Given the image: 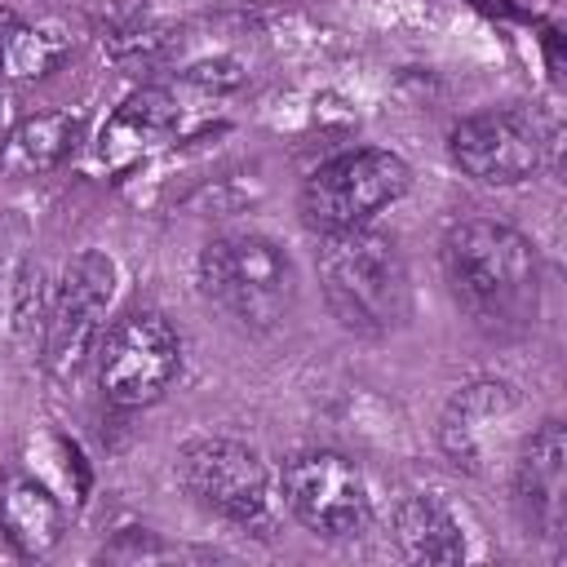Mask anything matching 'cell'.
Instances as JSON below:
<instances>
[{"mask_svg":"<svg viewBox=\"0 0 567 567\" xmlns=\"http://www.w3.org/2000/svg\"><path fill=\"white\" fill-rule=\"evenodd\" d=\"M443 279L483 332H527L540 315V257L532 239L505 221H456L443 239Z\"/></svg>","mask_w":567,"mask_h":567,"instance_id":"cell-1","label":"cell"},{"mask_svg":"<svg viewBox=\"0 0 567 567\" xmlns=\"http://www.w3.org/2000/svg\"><path fill=\"white\" fill-rule=\"evenodd\" d=\"M319 288L341 328L359 337L394 332L412 310V279L399 244L372 226L328 230L315 252Z\"/></svg>","mask_w":567,"mask_h":567,"instance_id":"cell-2","label":"cell"},{"mask_svg":"<svg viewBox=\"0 0 567 567\" xmlns=\"http://www.w3.org/2000/svg\"><path fill=\"white\" fill-rule=\"evenodd\" d=\"M195 284L208 306L230 315L239 328H279L297 297L292 257L266 235H221L199 248Z\"/></svg>","mask_w":567,"mask_h":567,"instance_id":"cell-3","label":"cell"},{"mask_svg":"<svg viewBox=\"0 0 567 567\" xmlns=\"http://www.w3.org/2000/svg\"><path fill=\"white\" fill-rule=\"evenodd\" d=\"M408 186H412V168L403 155L381 146H354L323 159L301 182V217L319 235L368 226L381 208L403 199Z\"/></svg>","mask_w":567,"mask_h":567,"instance_id":"cell-4","label":"cell"},{"mask_svg":"<svg viewBox=\"0 0 567 567\" xmlns=\"http://www.w3.org/2000/svg\"><path fill=\"white\" fill-rule=\"evenodd\" d=\"M97 385L115 408H151L182 372V337L159 310H128L97 341Z\"/></svg>","mask_w":567,"mask_h":567,"instance_id":"cell-5","label":"cell"},{"mask_svg":"<svg viewBox=\"0 0 567 567\" xmlns=\"http://www.w3.org/2000/svg\"><path fill=\"white\" fill-rule=\"evenodd\" d=\"M120 270L102 248H84L66 261L58 292L49 301V328H44V363L58 381L75 377L93 354L106 332V310L115 301Z\"/></svg>","mask_w":567,"mask_h":567,"instance_id":"cell-6","label":"cell"},{"mask_svg":"<svg viewBox=\"0 0 567 567\" xmlns=\"http://www.w3.org/2000/svg\"><path fill=\"white\" fill-rule=\"evenodd\" d=\"M177 483L182 492L239 527H266L270 523V470L266 461L239 443V439H190L177 461Z\"/></svg>","mask_w":567,"mask_h":567,"instance_id":"cell-7","label":"cell"},{"mask_svg":"<svg viewBox=\"0 0 567 567\" xmlns=\"http://www.w3.org/2000/svg\"><path fill=\"white\" fill-rule=\"evenodd\" d=\"M279 487H284L288 514L315 536H354L372 514L363 470L350 456L328 447L288 456L279 470Z\"/></svg>","mask_w":567,"mask_h":567,"instance_id":"cell-8","label":"cell"},{"mask_svg":"<svg viewBox=\"0 0 567 567\" xmlns=\"http://www.w3.org/2000/svg\"><path fill=\"white\" fill-rule=\"evenodd\" d=\"M545 128L523 106H492L465 115L447 133L452 164L483 186H518L545 164Z\"/></svg>","mask_w":567,"mask_h":567,"instance_id":"cell-9","label":"cell"},{"mask_svg":"<svg viewBox=\"0 0 567 567\" xmlns=\"http://www.w3.org/2000/svg\"><path fill=\"white\" fill-rule=\"evenodd\" d=\"M518 412H523V399L505 381H474V385L456 390L439 421L443 456L465 474H483L492 447L505 439V430Z\"/></svg>","mask_w":567,"mask_h":567,"instance_id":"cell-10","label":"cell"},{"mask_svg":"<svg viewBox=\"0 0 567 567\" xmlns=\"http://www.w3.org/2000/svg\"><path fill=\"white\" fill-rule=\"evenodd\" d=\"M514 505L536 536H545V540L563 536V518H567V434H563V421L549 416L523 439V447L514 456Z\"/></svg>","mask_w":567,"mask_h":567,"instance_id":"cell-11","label":"cell"},{"mask_svg":"<svg viewBox=\"0 0 567 567\" xmlns=\"http://www.w3.org/2000/svg\"><path fill=\"white\" fill-rule=\"evenodd\" d=\"M182 133V106L168 89H133L102 124L97 133V159L115 173L151 159L159 146H168Z\"/></svg>","mask_w":567,"mask_h":567,"instance_id":"cell-12","label":"cell"},{"mask_svg":"<svg viewBox=\"0 0 567 567\" xmlns=\"http://www.w3.org/2000/svg\"><path fill=\"white\" fill-rule=\"evenodd\" d=\"M66 509L40 474H9L0 483V536L18 558H44L58 549Z\"/></svg>","mask_w":567,"mask_h":567,"instance_id":"cell-13","label":"cell"},{"mask_svg":"<svg viewBox=\"0 0 567 567\" xmlns=\"http://www.w3.org/2000/svg\"><path fill=\"white\" fill-rule=\"evenodd\" d=\"M84 142V120L75 111H35L9 128L0 146V168L9 177H40L62 168Z\"/></svg>","mask_w":567,"mask_h":567,"instance_id":"cell-14","label":"cell"},{"mask_svg":"<svg viewBox=\"0 0 567 567\" xmlns=\"http://www.w3.org/2000/svg\"><path fill=\"white\" fill-rule=\"evenodd\" d=\"M394 545L412 563H461L465 536L434 496H408L394 509Z\"/></svg>","mask_w":567,"mask_h":567,"instance_id":"cell-15","label":"cell"},{"mask_svg":"<svg viewBox=\"0 0 567 567\" xmlns=\"http://www.w3.org/2000/svg\"><path fill=\"white\" fill-rule=\"evenodd\" d=\"M71 53V40L58 31V27H18L9 49H4V62H0V75L9 80H44L49 71L62 66V58Z\"/></svg>","mask_w":567,"mask_h":567,"instance_id":"cell-16","label":"cell"},{"mask_svg":"<svg viewBox=\"0 0 567 567\" xmlns=\"http://www.w3.org/2000/svg\"><path fill=\"white\" fill-rule=\"evenodd\" d=\"M49 288L40 266H22L13 284V306H9V332L22 350H44V328H49Z\"/></svg>","mask_w":567,"mask_h":567,"instance_id":"cell-17","label":"cell"},{"mask_svg":"<svg viewBox=\"0 0 567 567\" xmlns=\"http://www.w3.org/2000/svg\"><path fill=\"white\" fill-rule=\"evenodd\" d=\"M182 75L195 84V89H213V93H226V89H239L248 80L244 62L230 58V53H204V58H190L182 66Z\"/></svg>","mask_w":567,"mask_h":567,"instance_id":"cell-18","label":"cell"},{"mask_svg":"<svg viewBox=\"0 0 567 567\" xmlns=\"http://www.w3.org/2000/svg\"><path fill=\"white\" fill-rule=\"evenodd\" d=\"M168 554L173 549L164 540H155V532H146V527H124L102 549V558H111V563H146V558H168Z\"/></svg>","mask_w":567,"mask_h":567,"instance_id":"cell-19","label":"cell"},{"mask_svg":"<svg viewBox=\"0 0 567 567\" xmlns=\"http://www.w3.org/2000/svg\"><path fill=\"white\" fill-rule=\"evenodd\" d=\"M22 27V18L13 13V9H4L0 4V62H4V49H9V40H13V31Z\"/></svg>","mask_w":567,"mask_h":567,"instance_id":"cell-20","label":"cell"},{"mask_svg":"<svg viewBox=\"0 0 567 567\" xmlns=\"http://www.w3.org/2000/svg\"><path fill=\"white\" fill-rule=\"evenodd\" d=\"M4 137H9V115H4V102H0V146H4Z\"/></svg>","mask_w":567,"mask_h":567,"instance_id":"cell-21","label":"cell"}]
</instances>
